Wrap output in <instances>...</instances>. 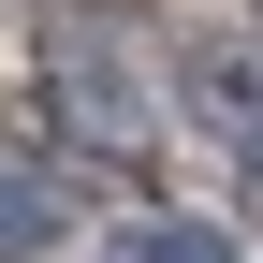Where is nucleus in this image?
<instances>
[{
    "instance_id": "2",
    "label": "nucleus",
    "mask_w": 263,
    "mask_h": 263,
    "mask_svg": "<svg viewBox=\"0 0 263 263\" xmlns=\"http://www.w3.org/2000/svg\"><path fill=\"white\" fill-rule=\"evenodd\" d=\"M59 176H29V161H0V263H29V249H59Z\"/></svg>"
},
{
    "instance_id": "5",
    "label": "nucleus",
    "mask_w": 263,
    "mask_h": 263,
    "mask_svg": "<svg viewBox=\"0 0 263 263\" xmlns=\"http://www.w3.org/2000/svg\"><path fill=\"white\" fill-rule=\"evenodd\" d=\"M249 219H263V146H249Z\"/></svg>"
},
{
    "instance_id": "3",
    "label": "nucleus",
    "mask_w": 263,
    "mask_h": 263,
    "mask_svg": "<svg viewBox=\"0 0 263 263\" xmlns=\"http://www.w3.org/2000/svg\"><path fill=\"white\" fill-rule=\"evenodd\" d=\"M103 263H234V234H219V219H117Z\"/></svg>"
},
{
    "instance_id": "4",
    "label": "nucleus",
    "mask_w": 263,
    "mask_h": 263,
    "mask_svg": "<svg viewBox=\"0 0 263 263\" xmlns=\"http://www.w3.org/2000/svg\"><path fill=\"white\" fill-rule=\"evenodd\" d=\"M190 88H205V103L263 146V59H249V44H205V59H190Z\"/></svg>"
},
{
    "instance_id": "1",
    "label": "nucleus",
    "mask_w": 263,
    "mask_h": 263,
    "mask_svg": "<svg viewBox=\"0 0 263 263\" xmlns=\"http://www.w3.org/2000/svg\"><path fill=\"white\" fill-rule=\"evenodd\" d=\"M29 73H44V117L73 132V146H103V161H132L161 132V73L132 59V29H103V15H59Z\"/></svg>"
}]
</instances>
